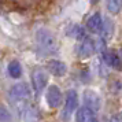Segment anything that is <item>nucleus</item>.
<instances>
[{
  "label": "nucleus",
  "mask_w": 122,
  "mask_h": 122,
  "mask_svg": "<svg viewBox=\"0 0 122 122\" xmlns=\"http://www.w3.org/2000/svg\"><path fill=\"white\" fill-rule=\"evenodd\" d=\"M102 26H103V17L100 15V12H95L91 17L86 19V23H85V28L88 32L93 34H99L100 30H102Z\"/></svg>",
  "instance_id": "1a4fd4ad"
},
{
  "label": "nucleus",
  "mask_w": 122,
  "mask_h": 122,
  "mask_svg": "<svg viewBox=\"0 0 122 122\" xmlns=\"http://www.w3.org/2000/svg\"><path fill=\"white\" fill-rule=\"evenodd\" d=\"M100 39L103 41H108V40L112 37L114 34V23L110 18H103V26H102V30H100Z\"/></svg>",
  "instance_id": "f8f14e48"
},
{
  "label": "nucleus",
  "mask_w": 122,
  "mask_h": 122,
  "mask_svg": "<svg viewBox=\"0 0 122 122\" xmlns=\"http://www.w3.org/2000/svg\"><path fill=\"white\" fill-rule=\"evenodd\" d=\"M7 70H8V76L11 78H19L22 76V66H21V63L18 61H11L8 63V67H7Z\"/></svg>",
  "instance_id": "ddd939ff"
},
{
  "label": "nucleus",
  "mask_w": 122,
  "mask_h": 122,
  "mask_svg": "<svg viewBox=\"0 0 122 122\" xmlns=\"http://www.w3.org/2000/svg\"><path fill=\"white\" fill-rule=\"evenodd\" d=\"M102 58H103V62L106 65L114 70H121L122 69V59L121 56L118 55L114 51H103L102 52Z\"/></svg>",
  "instance_id": "6e6552de"
},
{
  "label": "nucleus",
  "mask_w": 122,
  "mask_h": 122,
  "mask_svg": "<svg viewBox=\"0 0 122 122\" xmlns=\"http://www.w3.org/2000/svg\"><path fill=\"white\" fill-rule=\"evenodd\" d=\"M107 10L110 14L117 15L122 10V0H107Z\"/></svg>",
  "instance_id": "4468645a"
},
{
  "label": "nucleus",
  "mask_w": 122,
  "mask_h": 122,
  "mask_svg": "<svg viewBox=\"0 0 122 122\" xmlns=\"http://www.w3.org/2000/svg\"><path fill=\"white\" fill-rule=\"evenodd\" d=\"M45 102L50 108H58L63 104V95L58 85H50L45 92Z\"/></svg>",
  "instance_id": "20e7f679"
},
{
  "label": "nucleus",
  "mask_w": 122,
  "mask_h": 122,
  "mask_svg": "<svg viewBox=\"0 0 122 122\" xmlns=\"http://www.w3.org/2000/svg\"><path fill=\"white\" fill-rule=\"evenodd\" d=\"M82 100H84V106L93 110L95 112H97L102 108V97L99 96V93L96 91L86 89L82 93Z\"/></svg>",
  "instance_id": "39448f33"
},
{
  "label": "nucleus",
  "mask_w": 122,
  "mask_h": 122,
  "mask_svg": "<svg viewBox=\"0 0 122 122\" xmlns=\"http://www.w3.org/2000/svg\"><path fill=\"white\" fill-rule=\"evenodd\" d=\"M32 82H33V88L36 89L37 93H41L44 88L48 84V74L43 69H37L32 73Z\"/></svg>",
  "instance_id": "423d86ee"
},
{
  "label": "nucleus",
  "mask_w": 122,
  "mask_h": 122,
  "mask_svg": "<svg viewBox=\"0 0 122 122\" xmlns=\"http://www.w3.org/2000/svg\"><path fill=\"white\" fill-rule=\"evenodd\" d=\"M77 112H76V122H91L96 117V112L93 110L88 108L86 106H82L77 108Z\"/></svg>",
  "instance_id": "9b49d317"
},
{
  "label": "nucleus",
  "mask_w": 122,
  "mask_h": 122,
  "mask_svg": "<svg viewBox=\"0 0 122 122\" xmlns=\"http://www.w3.org/2000/svg\"><path fill=\"white\" fill-rule=\"evenodd\" d=\"M70 36H71L73 39L76 40H82L85 36H86V33H85V30H84L81 26H78V25H76V26H71V30H70Z\"/></svg>",
  "instance_id": "2eb2a0df"
},
{
  "label": "nucleus",
  "mask_w": 122,
  "mask_h": 122,
  "mask_svg": "<svg viewBox=\"0 0 122 122\" xmlns=\"http://www.w3.org/2000/svg\"><path fill=\"white\" fill-rule=\"evenodd\" d=\"M77 108H78V95L74 89H70V91H67L66 99H65V103H63L62 119L63 121H69Z\"/></svg>",
  "instance_id": "f03ea898"
},
{
  "label": "nucleus",
  "mask_w": 122,
  "mask_h": 122,
  "mask_svg": "<svg viewBox=\"0 0 122 122\" xmlns=\"http://www.w3.org/2000/svg\"><path fill=\"white\" fill-rule=\"evenodd\" d=\"M36 40L39 50L45 55H54L58 52V41H56L54 33L48 29H39L36 33Z\"/></svg>",
  "instance_id": "f257e3e1"
},
{
  "label": "nucleus",
  "mask_w": 122,
  "mask_h": 122,
  "mask_svg": "<svg viewBox=\"0 0 122 122\" xmlns=\"http://www.w3.org/2000/svg\"><path fill=\"white\" fill-rule=\"evenodd\" d=\"M96 51V44L92 39H89L88 36H85L82 40L78 41L77 47H76V54L80 59H88L95 54Z\"/></svg>",
  "instance_id": "7ed1b4c3"
},
{
  "label": "nucleus",
  "mask_w": 122,
  "mask_h": 122,
  "mask_svg": "<svg viewBox=\"0 0 122 122\" xmlns=\"http://www.w3.org/2000/svg\"><path fill=\"white\" fill-rule=\"evenodd\" d=\"M47 70H48V73H51L55 77H63L67 73V66L66 63H63L62 61L52 59V61H50L47 63Z\"/></svg>",
  "instance_id": "9d476101"
},
{
  "label": "nucleus",
  "mask_w": 122,
  "mask_h": 122,
  "mask_svg": "<svg viewBox=\"0 0 122 122\" xmlns=\"http://www.w3.org/2000/svg\"><path fill=\"white\" fill-rule=\"evenodd\" d=\"M10 119V112L4 108V107H0V121H8Z\"/></svg>",
  "instance_id": "dca6fc26"
},
{
  "label": "nucleus",
  "mask_w": 122,
  "mask_h": 122,
  "mask_svg": "<svg viewBox=\"0 0 122 122\" xmlns=\"http://www.w3.org/2000/svg\"><path fill=\"white\" fill-rule=\"evenodd\" d=\"M110 122H122V112H117L110 118Z\"/></svg>",
  "instance_id": "f3484780"
},
{
  "label": "nucleus",
  "mask_w": 122,
  "mask_h": 122,
  "mask_svg": "<svg viewBox=\"0 0 122 122\" xmlns=\"http://www.w3.org/2000/svg\"><path fill=\"white\" fill-rule=\"evenodd\" d=\"M10 95L15 100H19V102H25L32 95V91L29 88V85L26 82H19L15 84L11 89H10Z\"/></svg>",
  "instance_id": "0eeeda50"
},
{
  "label": "nucleus",
  "mask_w": 122,
  "mask_h": 122,
  "mask_svg": "<svg viewBox=\"0 0 122 122\" xmlns=\"http://www.w3.org/2000/svg\"><path fill=\"white\" fill-rule=\"evenodd\" d=\"M118 55L121 56V59H122V48H121V50H119V54H118Z\"/></svg>",
  "instance_id": "aec40b11"
},
{
  "label": "nucleus",
  "mask_w": 122,
  "mask_h": 122,
  "mask_svg": "<svg viewBox=\"0 0 122 122\" xmlns=\"http://www.w3.org/2000/svg\"><path fill=\"white\" fill-rule=\"evenodd\" d=\"M91 122H99V119H97V117H95V118H93V119H92Z\"/></svg>",
  "instance_id": "6ab92c4d"
},
{
  "label": "nucleus",
  "mask_w": 122,
  "mask_h": 122,
  "mask_svg": "<svg viewBox=\"0 0 122 122\" xmlns=\"http://www.w3.org/2000/svg\"><path fill=\"white\" fill-rule=\"evenodd\" d=\"M89 3H91V4H97L99 0H89Z\"/></svg>",
  "instance_id": "a211bd4d"
}]
</instances>
